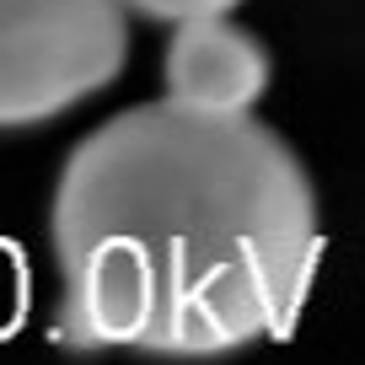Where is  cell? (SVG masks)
Wrapping results in <instances>:
<instances>
[{"instance_id":"2","label":"cell","mask_w":365,"mask_h":365,"mask_svg":"<svg viewBox=\"0 0 365 365\" xmlns=\"http://www.w3.org/2000/svg\"><path fill=\"white\" fill-rule=\"evenodd\" d=\"M129 0H0V118L48 124L86 103L129 59Z\"/></svg>"},{"instance_id":"4","label":"cell","mask_w":365,"mask_h":365,"mask_svg":"<svg viewBox=\"0 0 365 365\" xmlns=\"http://www.w3.org/2000/svg\"><path fill=\"white\" fill-rule=\"evenodd\" d=\"M129 6L150 22H194V16H226L242 0H129Z\"/></svg>"},{"instance_id":"1","label":"cell","mask_w":365,"mask_h":365,"mask_svg":"<svg viewBox=\"0 0 365 365\" xmlns=\"http://www.w3.org/2000/svg\"><path fill=\"white\" fill-rule=\"evenodd\" d=\"M48 231L65 328L161 360L285 333L322 252L296 150L252 113L178 97L124 108L70 150Z\"/></svg>"},{"instance_id":"3","label":"cell","mask_w":365,"mask_h":365,"mask_svg":"<svg viewBox=\"0 0 365 365\" xmlns=\"http://www.w3.org/2000/svg\"><path fill=\"white\" fill-rule=\"evenodd\" d=\"M269 48L247 27L226 16H194L178 22V38L167 43V97L205 113H252V103L269 86Z\"/></svg>"}]
</instances>
